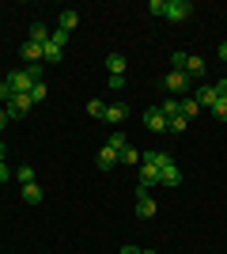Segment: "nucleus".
Instances as JSON below:
<instances>
[{"label":"nucleus","mask_w":227,"mask_h":254,"mask_svg":"<svg viewBox=\"0 0 227 254\" xmlns=\"http://www.w3.org/2000/svg\"><path fill=\"white\" fill-rule=\"evenodd\" d=\"M42 64H27V68H19V72H8V87L15 91V95H31V87L42 80Z\"/></svg>","instance_id":"1"},{"label":"nucleus","mask_w":227,"mask_h":254,"mask_svg":"<svg viewBox=\"0 0 227 254\" xmlns=\"http://www.w3.org/2000/svg\"><path fill=\"white\" fill-rule=\"evenodd\" d=\"M171 23H185L189 15H193V4L189 0H167V11H163Z\"/></svg>","instance_id":"2"},{"label":"nucleus","mask_w":227,"mask_h":254,"mask_svg":"<svg viewBox=\"0 0 227 254\" xmlns=\"http://www.w3.org/2000/svg\"><path fill=\"white\" fill-rule=\"evenodd\" d=\"M163 87H167V91L178 99V95H185V87H189V76H185V72H174V68H171V72L163 76Z\"/></svg>","instance_id":"3"},{"label":"nucleus","mask_w":227,"mask_h":254,"mask_svg":"<svg viewBox=\"0 0 227 254\" xmlns=\"http://www.w3.org/2000/svg\"><path fill=\"white\" fill-rule=\"evenodd\" d=\"M144 126H148L151 133H167V126H171V122L163 118L159 106H148V110H144Z\"/></svg>","instance_id":"4"},{"label":"nucleus","mask_w":227,"mask_h":254,"mask_svg":"<svg viewBox=\"0 0 227 254\" xmlns=\"http://www.w3.org/2000/svg\"><path fill=\"white\" fill-rule=\"evenodd\" d=\"M155 212H159V205H155V197H151L148 190H140V197H136V216H140V220H151Z\"/></svg>","instance_id":"5"},{"label":"nucleus","mask_w":227,"mask_h":254,"mask_svg":"<svg viewBox=\"0 0 227 254\" xmlns=\"http://www.w3.org/2000/svg\"><path fill=\"white\" fill-rule=\"evenodd\" d=\"M31 95H11L8 99V103H4V110H8V118H23V114H27V110H31Z\"/></svg>","instance_id":"6"},{"label":"nucleus","mask_w":227,"mask_h":254,"mask_svg":"<svg viewBox=\"0 0 227 254\" xmlns=\"http://www.w3.org/2000/svg\"><path fill=\"white\" fill-rule=\"evenodd\" d=\"M125 118H129V106H125V103H110V106H106V114H102V122H110V126H121Z\"/></svg>","instance_id":"7"},{"label":"nucleus","mask_w":227,"mask_h":254,"mask_svg":"<svg viewBox=\"0 0 227 254\" xmlns=\"http://www.w3.org/2000/svg\"><path fill=\"white\" fill-rule=\"evenodd\" d=\"M159 186H167V190H174V186H182V171L174 167V163H167V167L159 171Z\"/></svg>","instance_id":"8"},{"label":"nucleus","mask_w":227,"mask_h":254,"mask_svg":"<svg viewBox=\"0 0 227 254\" xmlns=\"http://www.w3.org/2000/svg\"><path fill=\"white\" fill-rule=\"evenodd\" d=\"M118 163H121V152L118 148H110V144H106V148L98 152V171H114Z\"/></svg>","instance_id":"9"},{"label":"nucleus","mask_w":227,"mask_h":254,"mask_svg":"<svg viewBox=\"0 0 227 254\" xmlns=\"http://www.w3.org/2000/svg\"><path fill=\"white\" fill-rule=\"evenodd\" d=\"M125 68H129L125 53H110V57H106V72L110 76H125Z\"/></svg>","instance_id":"10"},{"label":"nucleus","mask_w":227,"mask_h":254,"mask_svg":"<svg viewBox=\"0 0 227 254\" xmlns=\"http://www.w3.org/2000/svg\"><path fill=\"white\" fill-rule=\"evenodd\" d=\"M216 87H212V84H205V87H201V91H197V95H193V103L197 106H208V110H212V106H216Z\"/></svg>","instance_id":"11"},{"label":"nucleus","mask_w":227,"mask_h":254,"mask_svg":"<svg viewBox=\"0 0 227 254\" xmlns=\"http://www.w3.org/2000/svg\"><path fill=\"white\" fill-rule=\"evenodd\" d=\"M151 186H159V171L151 163H140V190H151Z\"/></svg>","instance_id":"12"},{"label":"nucleus","mask_w":227,"mask_h":254,"mask_svg":"<svg viewBox=\"0 0 227 254\" xmlns=\"http://www.w3.org/2000/svg\"><path fill=\"white\" fill-rule=\"evenodd\" d=\"M76 23H80V11H72V8H65V11H61V15H57V31H72V27H76Z\"/></svg>","instance_id":"13"},{"label":"nucleus","mask_w":227,"mask_h":254,"mask_svg":"<svg viewBox=\"0 0 227 254\" xmlns=\"http://www.w3.org/2000/svg\"><path fill=\"white\" fill-rule=\"evenodd\" d=\"M23 61L27 64H42V46L38 42H23Z\"/></svg>","instance_id":"14"},{"label":"nucleus","mask_w":227,"mask_h":254,"mask_svg":"<svg viewBox=\"0 0 227 254\" xmlns=\"http://www.w3.org/2000/svg\"><path fill=\"white\" fill-rule=\"evenodd\" d=\"M185 76H189V80H193V76H205V57L189 53V61H185Z\"/></svg>","instance_id":"15"},{"label":"nucleus","mask_w":227,"mask_h":254,"mask_svg":"<svg viewBox=\"0 0 227 254\" xmlns=\"http://www.w3.org/2000/svg\"><path fill=\"white\" fill-rule=\"evenodd\" d=\"M159 110H163V118H167V122H171V118H178L182 114V99H167V103H159Z\"/></svg>","instance_id":"16"},{"label":"nucleus","mask_w":227,"mask_h":254,"mask_svg":"<svg viewBox=\"0 0 227 254\" xmlns=\"http://www.w3.org/2000/svg\"><path fill=\"white\" fill-rule=\"evenodd\" d=\"M23 201L38 205V201H42V186H38V182H27V186H23Z\"/></svg>","instance_id":"17"},{"label":"nucleus","mask_w":227,"mask_h":254,"mask_svg":"<svg viewBox=\"0 0 227 254\" xmlns=\"http://www.w3.org/2000/svg\"><path fill=\"white\" fill-rule=\"evenodd\" d=\"M31 42H38V46L49 42V27L45 23H31Z\"/></svg>","instance_id":"18"},{"label":"nucleus","mask_w":227,"mask_h":254,"mask_svg":"<svg viewBox=\"0 0 227 254\" xmlns=\"http://www.w3.org/2000/svg\"><path fill=\"white\" fill-rule=\"evenodd\" d=\"M61 57H65V50H57L53 42H45V46H42V61H49V64H61Z\"/></svg>","instance_id":"19"},{"label":"nucleus","mask_w":227,"mask_h":254,"mask_svg":"<svg viewBox=\"0 0 227 254\" xmlns=\"http://www.w3.org/2000/svg\"><path fill=\"white\" fill-rule=\"evenodd\" d=\"M185 61H189V53H185V50H174V57H171L174 72H185Z\"/></svg>","instance_id":"20"},{"label":"nucleus","mask_w":227,"mask_h":254,"mask_svg":"<svg viewBox=\"0 0 227 254\" xmlns=\"http://www.w3.org/2000/svg\"><path fill=\"white\" fill-rule=\"evenodd\" d=\"M185 129H189V118H171V126H167V133H185Z\"/></svg>","instance_id":"21"},{"label":"nucleus","mask_w":227,"mask_h":254,"mask_svg":"<svg viewBox=\"0 0 227 254\" xmlns=\"http://www.w3.org/2000/svg\"><path fill=\"white\" fill-rule=\"evenodd\" d=\"M197 114H201V106H197L193 99H182V118H189V122H193Z\"/></svg>","instance_id":"22"},{"label":"nucleus","mask_w":227,"mask_h":254,"mask_svg":"<svg viewBox=\"0 0 227 254\" xmlns=\"http://www.w3.org/2000/svg\"><path fill=\"white\" fill-rule=\"evenodd\" d=\"M15 179H19V186H27V182H34V167H27V163H23V167L15 171Z\"/></svg>","instance_id":"23"},{"label":"nucleus","mask_w":227,"mask_h":254,"mask_svg":"<svg viewBox=\"0 0 227 254\" xmlns=\"http://www.w3.org/2000/svg\"><path fill=\"white\" fill-rule=\"evenodd\" d=\"M87 114H91V118H102V114H106V103L91 99V103H87Z\"/></svg>","instance_id":"24"},{"label":"nucleus","mask_w":227,"mask_h":254,"mask_svg":"<svg viewBox=\"0 0 227 254\" xmlns=\"http://www.w3.org/2000/svg\"><path fill=\"white\" fill-rule=\"evenodd\" d=\"M110 148H129V140H125V133H110Z\"/></svg>","instance_id":"25"},{"label":"nucleus","mask_w":227,"mask_h":254,"mask_svg":"<svg viewBox=\"0 0 227 254\" xmlns=\"http://www.w3.org/2000/svg\"><path fill=\"white\" fill-rule=\"evenodd\" d=\"M121 163H140V152L136 148H121Z\"/></svg>","instance_id":"26"},{"label":"nucleus","mask_w":227,"mask_h":254,"mask_svg":"<svg viewBox=\"0 0 227 254\" xmlns=\"http://www.w3.org/2000/svg\"><path fill=\"white\" fill-rule=\"evenodd\" d=\"M49 42H53L57 50H65V46H68V34L65 31H53V34H49Z\"/></svg>","instance_id":"27"},{"label":"nucleus","mask_w":227,"mask_h":254,"mask_svg":"<svg viewBox=\"0 0 227 254\" xmlns=\"http://www.w3.org/2000/svg\"><path fill=\"white\" fill-rule=\"evenodd\" d=\"M42 99H45V84L38 80V84L31 87V103H42Z\"/></svg>","instance_id":"28"},{"label":"nucleus","mask_w":227,"mask_h":254,"mask_svg":"<svg viewBox=\"0 0 227 254\" xmlns=\"http://www.w3.org/2000/svg\"><path fill=\"white\" fill-rule=\"evenodd\" d=\"M212 114H216L220 122H227V99H216V106H212Z\"/></svg>","instance_id":"29"},{"label":"nucleus","mask_w":227,"mask_h":254,"mask_svg":"<svg viewBox=\"0 0 227 254\" xmlns=\"http://www.w3.org/2000/svg\"><path fill=\"white\" fill-rule=\"evenodd\" d=\"M148 11L151 15H163V11H167V0H148Z\"/></svg>","instance_id":"30"},{"label":"nucleus","mask_w":227,"mask_h":254,"mask_svg":"<svg viewBox=\"0 0 227 254\" xmlns=\"http://www.w3.org/2000/svg\"><path fill=\"white\" fill-rule=\"evenodd\" d=\"M11 95H15V91H11V87H8V80H4V84H0V103H8Z\"/></svg>","instance_id":"31"},{"label":"nucleus","mask_w":227,"mask_h":254,"mask_svg":"<svg viewBox=\"0 0 227 254\" xmlns=\"http://www.w3.org/2000/svg\"><path fill=\"white\" fill-rule=\"evenodd\" d=\"M11 175H15V171H11V167H8V163H4V159H0V182H8V179H11Z\"/></svg>","instance_id":"32"},{"label":"nucleus","mask_w":227,"mask_h":254,"mask_svg":"<svg viewBox=\"0 0 227 254\" xmlns=\"http://www.w3.org/2000/svg\"><path fill=\"white\" fill-rule=\"evenodd\" d=\"M212 87H216V95H220V99H227V80H220V84H212Z\"/></svg>","instance_id":"33"},{"label":"nucleus","mask_w":227,"mask_h":254,"mask_svg":"<svg viewBox=\"0 0 227 254\" xmlns=\"http://www.w3.org/2000/svg\"><path fill=\"white\" fill-rule=\"evenodd\" d=\"M121 254H140V247H133V243H125V247H121Z\"/></svg>","instance_id":"34"},{"label":"nucleus","mask_w":227,"mask_h":254,"mask_svg":"<svg viewBox=\"0 0 227 254\" xmlns=\"http://www.w3.org/2000/svg\"><path fill=\"white\" fill-rule=\"evenodd\" d=\"M8 122H11V118H8V110H4V106H0V129L8 126Z\"/></svg>","instance_id":"35"},{"label":"nucleus","mask_w":227,"mask_h":254,"mask_svg":"<svg viewBox=\"0 0 227 254\" xmlns=\"http://www.w3.org/2000/svg\"><path fill=\"white\" fill-rule=\"evenodd\" d=\"M216 53H220V61H227V42H220V50H216Z\"/></svg>","instance_id":"36"},{"label":"nucleus","mask_w":227,"mask_h":254,"mask_svg":"<svg viewBox=\"0 0 227 254\" xmlns=\"http://www.w3.org/2000/svg\"><path fill=\"white\" fill-rule=\"evenodd\" d=\"M4 156H8V148H4V144H0V159H4Z\"/></svg>","instance_id":"37"},{"label":"nucleus","mask_w":227,"mask_h":254,"mask_svg":"<svg viewBox=\"0 0 227 254\" xmlns=\"http://www.w3.org/2000/svg\"><path fill=\"white\" fill-rule=\"evenodd\" d=\"M140 254H155V251H140Z\"/></svg>","instance_id":"38"}]
</instances>
